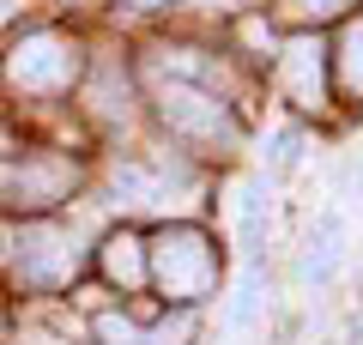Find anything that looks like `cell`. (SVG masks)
Returning <instances> with one entry per match:
<instances>
[{"label":"cell","mask_w":363,"mask_h":345,"mask_svg":"<svg viewBox=\"0 0 363 345\" xmlns=\"http://www.w3.org/2000/svg\"><path fill=\"white\" fill-rule=\"evenodd\" d=\"M152 279L164 285V297H176V303H200V297H212V285H218V255H212V243L200 236V230H164L152 243Z\"/></svg>","instance_id":"obj_1"},{"label":"cell","mask_w":363,"mask_h":345,"mask_svg":"<svg viewBox=\"0 0 363 345\" xmlns=\"http://www.w3.org/2000/svg\"><path fill=\"white\" fill-rule=\"evenodd\" d=\"M73 188L67 158H25V164H0V200L6 206H55Z\"/></svg>","instance_id":"obj_5"},{"label":"cell","mask_w":363,"mask_h":345,"mask_svg":"<svg viewBox=\"0 0 363 345\" xmlns=\"http://www.w3.org/2000/svg\"><path fill=\"white\" fill-rule=\"evenodd\" d=\"M339 261H345V224H339V218L327 212L321 224L309 230V243H303V261H297V273L321 285V279H333V273H339Z\"/></svg>","instance_id":"obj_7"},{"label":"cell","mask_w":363,"mask_h":345,"mask_svg":"<svg viewBox=\"0 0 363 345\" xmlns=\"http://www.w3.org/2000/svg\"><path fill=\"white\" fill-rule=\"evenodd\" d=\"M297 13H309V18H333V13H345L351 0H291Z\"/></svg>","instance_id":"obj_12"},{"label":"cell","mask_w":363,"mask_h":345,"mask_svg":"<svg viewBox=\"0 0 363 345\" xmlns=\"http://www.w3.org/2000/svg\"><path fill=\"white\" fill-rule=\"evenodd\" d=\"M6 261H13V273L25 285H67L73 267H79V243L67 230H55V224H30L25 236H13Z\"/></svg>","instance_id":"obj_2"},{"label":"cell","mask_w":363,"mask_h":345,"mask_svg":"<svg viewBox=\"0 0 363 345\" xmlns=\"http://www.w3.org/2000/svg\"><path fill=\"white\" fill-rule=\"evenodd\" d=\"M255 309H260V279L248 273V279L236 285V297H230V327H248V321H255Z\"/></svg>","instance_id":"obj_10"},{"label":"cell","mask_w":363,"mask_h":345,"mask_svg":"<svg viewBox=\"0 0 363 345\" xmlns=\"http://www.w3.org/2000/svg\"><path fill=\"white\" fill-rule=\"evenodd\" d=\"M79 73V49L61 37V31H37V37L18 43L13 67H6V79H13L18 91H67Z\"/></svg>","instance_id":"obj_3"},{"label":"cell","mask_w":363,"mask_h":345,"mask_svg":"<svg viewBox=\"0 0 363 345\" xmlns=\"http://www.w3.org/2000/svg\"><path fill=\"white\" fill-rule=\"evenodd\" d=\"M104 273L128 291V285H140L145 273H152V261L140 255V243H133V236H109V243H104Z\"/></svg>","instance_id":"obj_8"},{"label":"cell","mask_w":363,"mask_h":345,"mask_svg":"<svg viewBox=\"0 0 363 345\" xmlns=\"http://www.w3.org/2000/svg\"><path fill=\"white\" fill-rule=\"evenodd\" d=\"M157 109H164V121L176 133H188V140H212V146H230L236 140V121H230V109H224L218 97H206V91H194V85H182V79H164L157 85Z\"/></svg>","instance_id":"obj_4"},{"label":"cell","mask_w":363,"mask_h":345,"mask_svg":"<svg viewBox=\"0 0 363 345\" xmlns=\"http://www.w3.org/2000/svg\"><path fill=\"white\" fill-rule=\"evenodd\" d=\"M13 6H18V0H0V25H6V18H13Z\"/></svg>","instance_id":"obj_14"},{"label":"cell","mask_w":363,"mask_h":345,"mask_svg":"<svg viewBox=\"0 0 363 345\" xmlns=\"http://www.w3.org/2000/svg\"><path fill=\"white\" fill-rule=\"evenodd\" d=\"M116 6H133V13H152V6H169V0H116Z\"/></svg>","instance_id":"obj_13"},{"label":"cell","mask_w":363,"mask_h":345,"mask_svg":"<svg viewBox=\"0 0 363 345\" xmlns=\"http://www.w3.org/2000/svg\"><path fill=\"white\" fill-rule=\"evenodd\" d=\"M345 91L363 97V25L345 31Z\"/></svg>","instance_id":"obj_11"},{"label":"cell","mask_w":363,"mask_h":345,"mask_svg":"<svg viewBox=\"0 0 363 345\" xmlns=\"http://www.w3.org/2000/svg\"><path fill=\"white\" fill-rule=\"evenodd\" d=\"M236 236H242V248H255L267 236V182H242L236 188Z\"/></svg>","instance_id":"obj_9"},{"label":"cell","mask_w":363,"mask_h":345,"mask_svg":"<svg viewBox=\"0 0 363 345\" xmlns=\"http://www.w3.org/2000/svg\"><path fill=\"white\" fill-rule=\"evenodd\" d=\"M285 91L303 103V109H321V91H327V67H321V43L297 37L285 49Z\"/></svg>","instance_id":"obj_6"}]
</instances>
